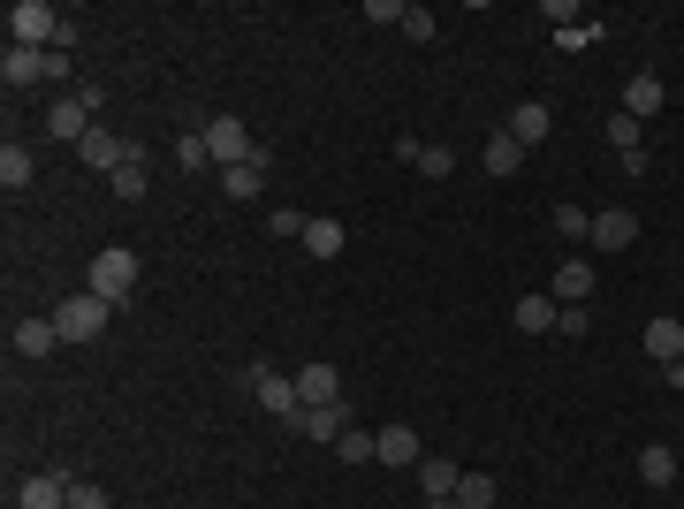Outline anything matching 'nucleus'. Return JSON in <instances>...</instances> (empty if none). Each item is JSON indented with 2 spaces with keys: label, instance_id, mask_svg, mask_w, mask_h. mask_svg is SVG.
I'll use <instances>...</instances> for the list:
<instances>
[{
  "label": "nucleus",
  "instance_id": "obj_1",
  "mask_svg": "<svg viewBox=\"0 0 684 509\" xmlns=\"http://www.w3.org/2000/svg\"><path fill=\"white\" fill-rule=\"evenodd\" d=\"M84 289L107 297V305H130V297H138V251H130V244H107V251L84 267Z\"/></svg>",
  "mask_w": 684,
  "mask_h": 509
},
{
  "label": "nucleus",
  "instance_id": "obj_2",
  "mask_svg": "<svg viewBox=\"0 0 684 509\" xmlns=\"http://www.w3.org/2000/svg\"><path fill=\"white\" fill-rule=\"evenodd\" d=\"M107 320H115V305H107V297H92V289H76V297H61V305H54L61 342H99V335H107Z\"/></svg>",
  "mask_w": 684,
  "mask_h": 509
},
{
  "label": "nucleus",
  "instance_id": "obj_3",
  "mask_svg": "<svg viewBox=\"0 0 684 509\" xmlns=\"http://www.w3.org/2000/svg\"><path fill=\"white\" fill-rule=\"evenodd\" d=\"M244 388H251V395H259V411H267V418H282V426H290V418L305 411V395H297V372L251 365V372H244Z\"/></svg>",
  "mask_w": 684,
  "mask_h": 509
},
{
  "label": "nucleus",
  "instance_id": "obj_4",
  "mask_svg": "<svg viewBox=\"0 0 684 509\" xmlns=\"http://www.w3.org/2000/svg\"><path fill=\"white\" fill-rule=\"evenodd\" d=\"M54 38H61V15H54L46 0H15V8H8V46H38V54H46Z\"/></svg>",
  "mask_w": 684,
  "mask_h": 509
},
{
  "label": "nucleus",
  "instance_id": "obj_5",
  "mask_svg": "<svg viewBox=\"0 0 684 509\" xmlns=\"http://www.w3.org/2000/svg\"><path fill=\"white\" fill-rule=\"evenodd\" d=\"M198 138H205V153H213V168H244V161H259V145H251V130H244L236 115H213V122H205Z\"/></svg>",
  "mask_w": 684,
  "mask_h": 509
},
{
  "label": "nucleus",
  "instance_id": "obj_6",
  "mask_svg": "<svg viewBox=\"0 0 684 509\" xmlns=\"http://www.w3.org/2000/svg\"><path fill=\"white\" fill-rule=\"evenodd\" d=\"M350 426H357V418H350V403H305V411L290 418V434H305L312 449H335Z\"/></svg>",
  "mask_w": 684,
  "mask_h": 509
},
{
  "label": "nucleus",
  "instance_id": "obj_7",
  "mask_svg": "<svg viewBox=\"0 0 684 509\" xmlns=\"http://www.w3.org/2000/svg\"><path fill=\"white\" fill-rule=\"evenodd\" d=\"M586 244H593V251H632V244H639V213H632V205H601Z\"/></svg>",
  "mask_w": 684,
  "mask_h": 509
},
{
  "label": "nucleus",
  "instance_id": "obj_8",
  "mask_svg": "<svg viewBox=\"0 0 684 509\" xmlns=\"http://www.w3.org/2000/svg\"><path fill=\"white\" fill-rule=\"evenodd\" d=\"M418 457H426V441H418L411 426H380V434H373V464H396V472H418Z\"/></svg>",
  "mask_w": 684,
  "mask_h": 509
},
{
  "label": "nucleus",
  "instance_id": "obj_9",
  "mask_svg": "<svg viewBox=\"0 0 684 509\" xmlns=\"http://www.w3.org/2000/svg\"><path fill=\"white\" fill-rule=\"evenodd\" d=\"M130 153H138V145H130V138H115V130H107V122H92V138H84V145H76V161H84V168H122V161H130Z\"/></svg>",
  "mask_w": 684,
  "mask_h": 509
},
{
  "label": "nucleus",
  "instance_id": "obj_10",
  "mask_svg": "<svg viewBox=\"0 0 684 509\" xmlns=\"http://www.w3.org/2000/svg\"><path fill=\"white\" fill-rule=\"evenodd\" d=\"M662 99H670V84H662L654 69H639V76L624 84V115H632V122H654V115H662Z\"/></svg>",
  "mask_w": 684,
  "mask_h": 509
},
{
  "label": "nucleus",
  "instance_id": "obj_11",
  "mask_svg": "<svg viewBox=\"0 0 684 509\" xmlns=\"http://www.w3.org/2000/svg\"><path fill=\"white\" fill-rule=\"evenodd\" d=\"M54 350H61L54 312H46V320H15V357H23V365H38V357H54Z\"/></svg>",
  "mask_w": 684,
  "mask_h": 509
},
{
  "label": "nucleus",
  "instance_id": "obj_12",
  "mask_svg": "<svg viewBox=\"0 0 684 509\" xmlns=\"http://www.w3.org/2000/svg\"><path fill=\"white\" fill-rule=\"evenodd\" d=\"M92 122H99V115H92L84 99H54V107H46V130H54V138H69V145H84V138H92Z\"/></svg>",
  "mask_w": 684,
  "mask_h": 509
},
{
  "label": "nucleus",
  "instance_id": "obj_13",
  "mask_svg": "<svg viewBox=\"0 0 684 509\" xmlns=\"http://www.w3.org/2000/svg\"><path fill=\"white\" fill-rule=\"evenodd\" d=\"M547 297H555V305H593V259H563Z\"/></svg>",
  "mask_w": 684,
  "mask_h": 509
},
{
  "label": "nucleus",
  "instance_id": "obj_14",
  "mask_svg": "<svg viewBox=\"0 0 684 509\" xmlns=\"http://www.w3.org/2000/svg\"><path fill=\"white\" fill-rule=\"evenodd\" d=\"M297 395H305V403H342V372L328 365V357L297 365Z\"/></svg>",
  "mask_w": 684,
  "mask_h": 509
},
{
  "label": "nucleus",
  "instance_id": "obj_15",
  "mask_svg": "<svg viewBox=\"0 0 684 509\" xmlns=\"http://www.w3.org/2000/svg\"><path fill=\"white\" fill-rule=\"evenodd\" d=\"M15 509H69V480H61V472L23 480V487H15Z\"/></svg>",
  "mask_w": 684,
  "mask_h": 509
},
{
  "label": "nucleus",
  "instance_id": "obj_16",
  "mask_svg": "<svg viewBox=\"0 0 684 509\" xmlns=\"http://www.w3.org/2000/svg\"><path fill=\"white\" fill-rule=\"evenodd\" d=\"M342 244H350V228H342L335 213H312V221H305V251H312V259H342Z\"/></svg>",
  "mask_w": 684,
  "mask_h": 509
},
{
  "label": "nucleus",
  "instance_id": "obj_17",
  "mask_svg": "<svg viewBox=\"0 0 684 509\" xmlns=\"http://www.w3.org/2000/svg\"><path fill=\"white\" fill-rule=\"evenodd\" d=\"M418 487H426V502H449V495L464 487V472H457L449 457H418Z\"/></svg>",
  "mask_w": 684,
  "mask_h": 509
},
{
  "label": "nucleus",
  "instance_id": "obj_18",
  "mask_svg": "<svg viewBox=\"0 0 684 509\" xmlns=\"http://www.w3.org/2000/svg\"><path fill=\"white\" fill-rule=\"evenodd\" d=\"M517 335H555V320H563V305L555 297H517Z\"/></svg>",
  "mask_w": 684,
  "mask_h": 509
},
{
  "label": "nucleus",
  "instance_id": "obj_19",
  "mask_svg": "<svg viewBox=\"0 0 684 509\" xmlns=\"http://www.w3.org/2000/svg\"><path fill=\"white\" fill-rule=\"evenodd\" d=\"M480 168H487L495 182H503V175H517V168H524V145H517L510 130H495V138L480 145Z\"/></svg>",
  "mask_w": 684,
  "mask_h": 509
},
{
  "label": "nucleus",
  "instance_id": "obj_20",
  "mask_svg": "<svg viewBox=\"0 0 684 509\" xmlns=\"http://www.w3.org/2000/svg\"><path fill=\"white\" fill-rule=\"evenodd\" d=\"M647 357H654V365L684 357V320H670V312H662V320H647Z\"/></svg>",
  "mask_w": 684,
  "mask_h": 509
},
{
  "label": "nucleus",
  "instance_id": "obj_21",
  "mask_svg": "<svg viewBox=\"0 0 684 509\" xmlns=\"http://www.w3.org/2000/svg\"><path fill=\"white\" fill-rule=\"evenodd\" d=\"M503 130H510L517 145H540V138H547V130H555V115H547V107H540V99H524V107H517L510 122H503Z\"/></svg>",
  "mask_w": 684,
  "mask_h": 509
},
{
  "label": "nucleus",
  "instance_id": "obj_22",
  "mask_svg": "<svg viewBox=\"0 0 684 509\" xmlns=\"http://www.w3.org/2000/svg\"><path fill=\"white\" fill-rule=\"evenodd\" d=\"M259 182H267V153H259V161H244V168H221V198H236V205H244V198H259Z\"/></svg>",
  "mask_w": 684,
  "mask_h": 509
},
{
  "label": "nucleus",
  "instance_id": "obj_23",
  "mask_svg": "<svg viewBox=\"0 0 684 509\" xmlns=\"http://www.w3.org/2000/svg\"><path fill=\"white\" fill-rule=\"evenodd\" d=\"M0 76H8V84H46V54H38V46H8Z\"/></svg>",
  "mask_w": 684,
  "mask_h": 509
},
{
  "label": "nucleus",
  "instance_id": "obj_24",
  "mask_svg": "<svg viewBox=\"0 0 684 509\" xmlns=\"http://www.w3.org/2000/svg\"><path fill=\"white\" fill-rule=\"evenodd\" d=\"M609 145H616V161H639V153H647V122H632V115L616 107V115H609Z\"/></svg>",
  "mask_w": 684,
  "mask_h": 509
},
{
  "label": "nucleus",
  "instance_id": "obj_25",
  "mask_svg": "<svg viewBox=\"0 0 684 509\" xmlns=\"http://www.w3.org/2000/svg\"><path fill=\"white\" fill-rule=\"evenodd\" d=\"M639 480H647V487H670V480H677V449H670V441H647V449H639Z\"/></svg>",
  "mask_w": 684,
  "mask_h": 509
},
{
  "label": "nucleus",
  "instance_id": "obj_26",
  "mask_svg": "<svg viewBox=\"0 0 684 509\" xmlns=\"http://www.w3.org/2000/svg\"><path fill=\"white\" fill-rule=\"evenodd\" d=\"M31 175H38L31 145H0V182H8V190H31Z\"/></svg>",
  "mask_w": 684,
  "mask_h": 509
},
{
  "label": "nucleus",
  "instance_id": "obj_27",
  "mask_svg": "<svg viewBox=\"0 0 684 509\" xmlns=\"http://www.w3.org/2000/svg\"><path fill=\"white\" fill-rule=\"evenodd\" d=\"M107 182H115V198H130V205H138V198H145V182H153V168H145V153H130V161H122V168L107 175Z\"/></svg>",
  "mask_w": 684,
  "mask_h": 509
},
{
  "label": "nucleus",
  "instance_id": "obj_28",
  "mask_svg": "<svg viewBox=\"0 0 684 509\" xmlns=\"http://www.w3.org/2000/svg\"><path fill=\"white\" fill-rule=\"evenodd\" d=\"M555 236H563V244H586V236H593V213H586V205H555Z\"/></svg>",
  "mask_w": 684,
  "mask_h": 509
},
{
  "label": "nucleus",
  "instance_id": "obj_29",
  "mask_svg": "<svg viewBox=\"0 0 684 509\" xmlns=\"http://www.w3.org/2000/svg\"><path fill=\"white\" fill-rule=\"evenodd\" d=\"M495 495H503V487H495L487 472H464V487H457V502L464 509H495Z\"/></svg>",
  "mask_w": 684,
  "mask_h": 509
},
{
  "label": "nucleus",
  "instance_id": "obj_30",
  "mask_svg": "<svg viewBox=\"0 0 684 509\" xmlns=\"http://www.w3.org/2000/svg\"><path fill=\"white\" fill-rule=\"evenodd\" d=\"M418 175L449 182V175H457V153H449V145H418Z\"/></svg>",
  "mask_w": 684,
  "mask_h": 509
},
{
  "label": "nucleus",
  "instance_id": "obj_31",
  "mask_svg": "<svg viewBox=\"0 0 684 509\" xmlns=\"http://www.w3.org/2000/svg\"><path fill=\"white\" fill-rule=\"evenodd\" d=\"M205 161H213V153H205V138H198V130H190V138H175V168H182V175H198Z\"/></svg>",
  "mask_w": 684,
  "mask_h": 509
},
{
  "label": "nucleus",
  "instance_id": "obj_32",
  "mask_svg": "<svg viewBox=\"0 0 684 509\" xmlns=\"http://www.w3.org/2000/svg\"><path fill=\"white\" fill-rule=\"evenodd\" d=\"M555 335H563V342L593 335V305H563V320H555Z\"/></svg>",
  "mask_w": 684,
  "mask_h": 509
},
{
  "label": "nucleus",
  "instance_id": "obj_33",
  "mask_svg": "<svg viewBox=\"0 0 684 509\" xmlns=\"http://www.w3.org/2000/svg\"><path fill=\"white\" fill-rule=\"evenodd\" d=\"M335 457H342V464H373V434H365V426H350V434L335 441Z\"/></svg>",
  "mask_w": 684,
  "mask_h": 509
},
{
  "label": "nucleus",
  "instance_id": "obj_34",
  "mask_svg": "<svg viewBox=\"0 0 684 509\" xmlns=\"http://www.w3.org/2000/svg\"><path fill=\"white\" fill-rule=\"evenodd\" d=\"M69 509H115V502H107L99 480H69Z\"/></svg>",
  "mask_w": 684,
  "mask_h": 509
},
{
  "label": "nucleus",
  "instance_id": "obj_35",
  "mask_svg": "<svg viewBox=\"0 0 684 509\" xmlns=\"http://www.w3.org/2000/svg\"><path fill=\"white\" fill-rule=\"evenodd\" d=\"M365 15H373V23H396V31H403V15H411V0H365Z\"/></svg>",
  "mask_w": 684,
  "mask_h": 509
},
{
  "label": "nucleus",
  "instance_id": "obj_36",
  "mask_svg": "<svg viewBox=\"0 0 684 509\" xmlns=\"http://www.w3.org/2000/svg\"><path fill=\"white\" fill-rule=\"evenodd\" d=\"M434 31H441V23H434V8H411V15H403V38H418V46H426Z\"/></svg>",
  "mask_w": 684,
  "mask_h": 509
},
{
  "label": "nucleus",
  "instance_id": "obj_37",
  "mask_svg": "<svg viewBox=\"0 0 684 509\" xmlns=\"http://www.w3.org/2000/svg\"><path fill=\"white\" fill-rule=\"evenodd\" d=\"M267 228H274V236H297V244H305V213H297V205H274V221H267Z\"/></svg>",
  "mask_w": 684,
  "mask_h": 509
},
{
  "label": "nucleus",
  "instance_id": "obj_38",
  "mask_svg": "<svg viewBox=\"0 0 684 509\" xmlns=\"http://www.w3.org/2000/svg\"><path fill=\"white\" fill-rule=\"evenodd\" d=\"M76 76V54H46V84H69Z\"/></svg>",
  "mask_w": 684,
  "mask_h": 509
},
{
  "label": "nucleus",
  "instance_id": "obj_39",
  "mask_svg": "<svg viewBox=\"0 0 684 509\" xmlns=\"http://www.w3.org/2000/svg\"><path fill=\"white\" fill-rule=\"evenodd\" d=\"M662 388H677V395H684V357H670V365H662Z\"/></svg>",
  "mask_w": 684,
  "mask_h": 509
},
{
  "label": "nucleus",
  "instance_id": "obj_40",
  "mask_svg": "<svg viewBox=\"0 0 684 509\" xmlns=\"http://www.w3.org/2000/svg\"><path fill=\"white\" fill-rule=\"evenodd\" d=\"M434 509H464V502H457V495H449V502H434Z\"/></svg>",
  "mask_w": 684,
  "mask_h": 509
}]
</instances>
